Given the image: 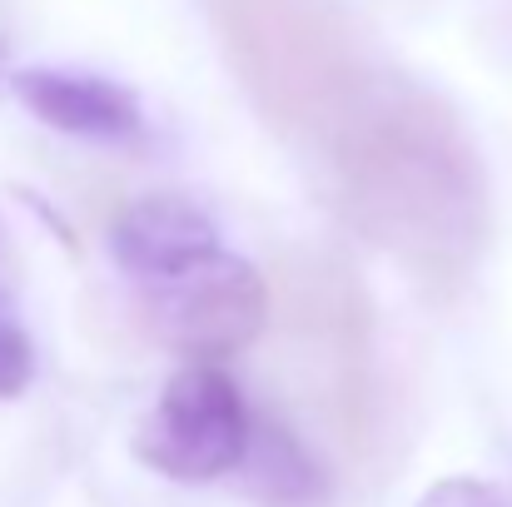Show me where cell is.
Masks as SVG:
<instances>
[{"label": "cell", "mask_w": 512, "mask_h": 507, "mask_svg": "<svg viewBox=\"0 0 512 507\" xmlns=\"http://www.w3.org/2000/svg\"><path fill=\"white\" fill-rule=\"evenodd\" d=\"M254 438V413L219 363H184L165 378L135 433V458L170 483H219L239 473Z\"/></svg>", "instance_id": "cell-1"}, {"label": "cell", "mask_w": 512, "mask_h": 507, "mask_svg": "<svg viewBox=\"0 0 512 507\" xmlns=\"http://www.w3.org/2000/svg\"><path fill=\"white\" fill-rule=\"evenodd\" d=\"M145 324L165 348L189 363H219L249 348L269 324V289L264 274L239 254H214L209 264L179 274L170 284L140 289Z\"/></svg>", "instance_id": "cell-2"}, {"label": "cell", "mask_w": 512, "mask_h": 507, "mask_svg": "<svg viewBox=\"0 0 512 507\" xmlns=\"http://www.w3.org/2000/svg\"><path fill=\"white\" fill-rule=\"evenodd\" d=\"M10 95L50 130L95 145H130L145 135L140 95L110 75L70 65H20L10 70Z\"/></svg>", "instance_id": "cell-3"}, {"label": "cell", "mask_w": 512, "mask_h": 507, "mask_svg": "<svg viewBox=\"0 0 512 507\" xmlns=\"http://www.w3.org/2000/svg\"><path fill=\"white\" fill-rule=\"evenodd\" d=\"M214 254H224L219 224L209 219V209H199L184 194H145L125 204L110 224V259L140 289L170 284L179 274L209 264Z\"/></svg>", "instance_id": "cell-4"}, {"label": "cell", "mask_w": 512, "mask_h": 507, "mask_svg": "<svg viewBox=\"0 0 512 507\" xmlns=\"http://www.w3.org/2000/svg\"><path fill=\"white\" fill-rule=\"evenodd\" d=\"M239 493L259 507H314L324 503L329 483H324V468L309 458V448L289 428L254 418V438L239 463Z\"/></svg>", "instance_id": "cell-5"}, {"label": "cell", "mask_w": 512, "mask_h": 507, "mask_svg": "<svg viewBox=\"0 0 512 507\" xmlns=\"http://www.w3.org/2000/svg\"><path fill=\"white\" fill-rule=\"evenodd\" d=\"M35 378V348L20 324L0 319V403L5 398H20Z\"/></svg>", "instance_id": "cell-6"}, {"label": "cell", "mask_w": 512, "mask_h": 507, "mask_svg": "<svg viewBox=\"0 0 512 507\" xmlns=\"http://www.w3.org/2000/svg\"><path fill=\"white\" fill-rule=\"evenodd\" d=\"M413 507H512V498L483 478H438Z\"/></svg>", "instance_id": "cell-7"}]
</instances>
